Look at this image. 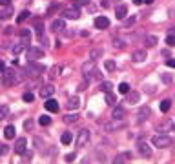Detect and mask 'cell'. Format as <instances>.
I'll use <instances>...</instances> for the list:
<instances>
[{
    "instance_id": "6da1fadb",
    "label": "cell",
    "mask_w": 175,
    "mask_h": 164,
    "mask_svg": "<svg viewBox=\"0 0 175 164\" xmlns=\"http://www.w3.org/2000/svg\"><path fill=\"white\" fill-rule=\"evenodd\" d=\"M151 142H153V146L155 148H168V146H172V137L164 135V133H159V135H153L151 137Z\"/></svg>"
},
{
    "instance_id": "7a4b0ae2",
    "label": "cell",
    "mask_w": 175,
    "mask_h": 164,
    "mask_svg": "<svg viewBox=\"0 0 175 164\" xmlns=\"http://www.w3.org/2000/svg\"><path fill=\"white\" fill-rule=\"evenodd\" d=\"M16 80V71L15 69H4L2 71V84L4 86H13Z\"/></svg>"
},
{
    "instance_id": "3957f363",
    "label": "cell",
    "mask_w": 175,
    "mask_h": 164,
    "mask_svg": "<svg viewBox=\"0 0 175 164\" xmlns=\"http://www.w3.org/2000/svg\"><path fill=\"white\" fill-rule=\"evenodd\" d=\"M90 140V131L88 130H81V133L77 137V148H84Z\"/></svg>"
},
{
    "instance_id": "277c9868",
    "label": "cell",
    "mask_w": 175,
    "mask_h": 164,
    "mask_svg": "<svg viewBox=\"0 0 175 164\" xmlns=\"http://www.w3.org/2000/svg\"><path fill=\"white\" fill-rule=\"evenodd\" d=\"M27 57L31 58V60H39L44 57V51H42L40 48H29L27 49Z\"/></svg>"
},
{
    "instance_id": "5b68a950",
    "label": "cell",
    "mask_w": 175,
    "mask_h": 164,
    "mask_svg": "<svg viewBox=\"0 0 175 164\" xmlns=\"http://www.w3.org/2000/svg\"><path fill=\"white\" fill-rule=\"evenodd\" d=\"M137 150H139V153H140L142 157H151V148H150L146 142H139V144H137Z\"/></svg>"
},
{
    "instance_id": "8992f818",
    "label": "cell",
    "mask_w": 175,
    "mask_h": 164,
    "mask_svg": "<svg viewBox=\"0 0 175 164\" xmlns=\"http://www.w3.org/2000/svg\"><path fill=\"white\" fill-rule=\"evenodd\" d=\"M26 144H27L26 139H16V142H15V153L22 155V153L26 151Z\"/></svg>"
},
{
    "instance_id": "52a82bcc",
    "label": "cell",
    "mask_w": 175,
    "mask_h": 164,
    "mask_svg": "<svg viewBox=\"0 0 175 164\" xmlns=\"http://www.w3.org/2000/svg\"><path fill=\"white\" fill-rule=\"evenodd\" d=\"M108 26H109V20L106 16H97L95 18V27L97 29H106Z\"/></svg>"
},
{
    "instance_id": "ba28073f",
    "label": "cell",
    "mask_w": 175,
    "mask_h": 164,
    "mask_svg": "<svg viewBox=\"0 0 175 164\" xmlns=\"http://www.w3.org/2000/svg\"><path fill=\"white\" fill-rule=\"evenodd\" d=\"M53 91H55L53 84H48V86H44V88L40 89V97L42 98H49V97L53 95Z\"/></svg>"
},
{
    "instance_id": "9c48e42d",
    "label": "cell",
    "mask_w": 175,
    "mask_h": 164,
    "mask_svg": "<svg viewBox=\"0 0 175 164\" xmlns=\"http://www.w3.org/2000/svg\"><path fill=\"white\" fill-rule=\"evenodd\" d=\"M64 16H66V18H73V20H77V18L81 16V13H79L77 6H75V7H69V9H66V11H64Z\"/></svg>"
},
{
    "instance_id": "30bf717a",
    "label": "cell",
    "mask_w": 175,
    "mask_h": 164,
    "mask_svg": "<svg viewBox=\"0 0 175 164\" xmlns=\"http://www.w3.org/2000/svg\"><path fill=\"white\" fill-rule=\"evenodd\" d=\"M44 106H46V109H48V111H58V102H57L55 98H48Z\"/></svg>"
},
{
    "instance_id": "8fae6325",
    "label": "cell",
    "mask_w": 175,
    "mask_h": 164,
    "mask_svg": "<svg viewBox=\"0 0 175 164\" xmlns=\"http://www.w3.org/2000/svg\"><path fill=\"white\" fill-rule=\"evenodd\" d=\"M131 60L133 62H144L146 60V51H135L131 55Z\"/></svg>"
},
{
    "instance_id": "7c38bea8",
    "label": "cell",
    "mask_w": 175,
    "mask_h": 164,
    "mask_svg": "<svg viewBox=\"0 0 175 164\" xmlns=\"http://www.w3.org/2000/svg\"><path fill=\"white\" fill-rule=\"evenodd\" d=\"M144 46H146V48H155V46H157V37H153V35H146V39H144Z\"/></svg>"
},
{
    "instance_id": "4fadbf2b",
    "label": "cell",
    "mask_w": 175,
    "mask_h": 164,
    "mask_svg": "<svg viewBox=\"0 0 175 164\" xmlns=\"http://www.w3.org/2000/svg\"><path fill=\"white\" fill-rule=\"evenodd\" d=\"M126 13H128V7L122 4V6H119V7H117V11H115V16L121 20V18H124V16H126Z\"/></svg>"
},
{
    "instance_id": "5bb4252c",
    "label": "cell",
    "mask_w": 175,
    "mask_h": 164,
    "mask_svg": "<svg viewBox=\"0 0 175 164\" xmlns=\"http://www.w3.org/2000/svg\"><path fill=\"white\" fill-rule=\"evenodd\" d=\"M4 137H6L7 140L15 139V126H7V128L4 130Z\"/></svg>"
},
{
    "instance_id": "9a60e30c",
    "label": "cell",
    "mask_w": 175,
    "mask_h": 164,
    "mask_svg": "<svg viewBox=\"0 0 175 164\" xmlns=\"http://www.w3.org/2000/svg\"><path fill=\"white\" fill-rule=\"evenodd\" d=\"M60 140H62V144H64V146H67V144H71V142H73V135H71L69 131H64Z\"/></svg>"
},
{
    "instance_id": "2e32d148",
    "label": "cell",
    "mask_w": 175,
    "mask_h": 164,
    "mask_svg": "<svg viewBox=\"0 0 175 164\" xmlns=\"http://www.w3.org/2000/svg\"><path fill=\"white\" fill-rule=\"evenodd\" d=\"M159 108H161V111H162V113L170 111V108H172V100H170V98H164V100L161 102V106H159Z\"/></svg>"
},
{
    "instance_id": "e0dca14e",
    "label": "cell",
    "mask_w": 175,
    "mask_h": 164,
    "mask_svg": "<svg viewBox=\"0 0 175 164\" xmlns=\"http://www.w3.org/2000/svg\"><path fill=\"white\" fill-rule=\"evenodd\" d=\"M79 121V115L77 113H69V115H64V122L71 124V122H77Z\"/></svg>"
},
{
    "instance_id": "ac0fdd59",
    "label": "cell",
    "mask_w": 175,
    "mask_h": 164,
    "mask_svg": "<svg viewBox=\"0 0 175 164\" xmlns=\"http://www.w3.org/2000/svg\"><path fill=\"white\" fill-rule=\"evenodd\" d=\"M113 119H115V121H117V119L122 121V119H124V109L122 108H115L113 109Z\"/></svg>"
},
{
    "instance_id": "d6986e66",
    "label": "cell",
    "mask_w": 175,
    "mask_h": 164,
    "mask_svg": "<svg viewBox=\"0 0 175 164\" xmlns=\"http://www.w3.org/2000/svg\"><path fill=\"white\" fill-rule=\"evenodd\" d=\"M119 93H122V95H128V93H130V84H128V82L119 84Z\"/></svg>"
},
{
    "instance_id": "ffe728a7",
    "label": "cell",
    "mask_w": 175,
    "mask_h": 164,
    "mask_svg": "<svg viewBox=\"0 0 175 164\" xmlns=\"http://www.w3.org/2000/svg\"><path fill=\"white\" fill-rule=\"evenodd\" d=\"M64 26H66V24H64V20H55L53 26H51V29H53V31H62Z\"/></svg>"
},
{
    "instance_id": "44dd1931",
    "label": "cell",
    "mask_w": 175,
    "mask_h": 164,
    "mask_svg": "<svg viewBox=\"0 0 175 164\" xmlns=\"http://www.w3.org/2000/svg\"><path fill=\"white\" fill-rule=\"evenodd\" d=\"M29 68L33 69V73H35V75H39V73H42V71H44V68H42V66H39V64H33V62H29Z\"/></svg>"
},
{
    "instance_id": "7402d4cb",
    "label": "cell",
    "mask_w": 175,
    "mask_h": 164,
    "mask_svg": "<svg viewBox=\"0 0 175 164\" xmlns=\"http://www.w3.org/2000/svg\"><path fill=\"white\" fill-rule=\"evenodd\" d=\"M39 122H40V126H49V124H51V117H48V115H42L40 119H39Z\"/></svg>"
},
{
    "instance_id": "603a6c76",
    "label": "cell",
    "mask_w": 175,
    "mask_h": 164,
    "mask_svg": "<svg viewBox=\"0 0 175 164\" xmlns=\"http://www.w3.org/2000/svg\"><path fill=\"white\" fill-rule=\"evenodd\" d=\"M111 88H113V84H111V82H108V80H104L102 84H100V89H102V91H106V93H108V91H111Z\"/></svg>"
},
{
    "instance_id": "cb8c5ba5",
    "label": "cell",
    "mask_w": 175,
    "mask_h": 164,
    "mask_svg": "<svg viewBox=\"0 0 175 164\" xmlns=\"http://www.w3.org/2000/svg\"><path fill=\"white\" fill-rule=\"evenodd\" d=\"M173 122H170V121H166V122H162V124H159V131H168V130H172V128H168V126H172Z\"/></svg>"
},
{
    "instance_id": "d4e9b609",
    "label": "cell",
    "mask_w": 175,
    "mask_h": 164,
    "mask_svg": "<svg viewBox=\"0 0 175 164\" xmlns=\"http://www.w3.org/2000/svg\"><path fill=\"white\" fill-rule=\"evenodd\" d=\"M104 68H106V69L109 71V73H111V71H115V68H117V64H115L113 60H106V64H104Z\"/></svg>"
},
{
    "instance_id": "484cf974",
    "label": "cell",
    "mask_w": 175,
    "mask_h": 164,
    "mask_svg": "<svg viewBox=\"0 0 175 164\" xmlns=\"http://www.w3.org/2000/svg\"><path fill=\"white\" fill-rule=\"evenodd\" d=\"M27 16H29V11H22V13L18 15V16H16V22H18V24H22V22L26 20Z\"/></svg>"
},
{
    "instance_id": "4316f807",
    "label": "cell",
    "mask_w": 175,
    "mask_h": 164,
    "mask_svg": "<svg viewBox=\"0 0 175 164\" xmlns=\"http://www.w3.org/2000/svg\"><path fill=\"white\" fill-rule=\"evenodd\" d=\"M148 115H150V108H142V109H140L139 119H140V121H144V119H148Z\"/></svg>"
},
{
    "instance_id": "83f0119b",
    "label": "cell",
    "mask_w": 175,
    "mask_h": 164,
    "mask_svg": "<svg viewBox=\"0 0 175 164\" xmlns=\"http://www.w3.org/2000/svg\"><path fill=\"white\" fill-rule=\"evenodd\" d=\"M166 44H168L170 48H172V46H175V35H173V33H170V35L166 37Z\"/></svg>"
},
{
    "instance_id": "f1b7e54d",
    "label": "cell",
    "mask_w": 175,
    "mask_h": 164,
    "mask_svg": "<svg viewBox=\"0 0 175 164\" xmlns=\"http://www.w3.org/2000/svg\"><path fill=\"white\" fill-rule=\"evenodd\" d=\"M128 102H130V104H137V102H139V93H131V95H130V98H128Z\"/></svg>"
},
{
    "instance_id": "f546056e",
    "label": "cell",
    "mask_w": 175,
    "mask_h": 164,
    "mask_svg": "<svg viewBox=\"0 0 175 164\" xmlns=\"http://www.w3.org/2000/svg\"><path fill=\"white\" fill-rule=\"evenodd\" d=\"M67 106H69V108H79V98H77V97H73V98L67 102Z\"/></svg>"
},
{
    "instance_id": "4dcf8cb0",
    "label": "cell",
    "mask_w": 175,
    "mask_h": 164,
    "mask_svg": "<svg viewBox=\"0 0 175 164\" xmlns=\"http://www.w3.org/2000/svg\"><path fill=\"white\" fill-rule=\"evenodd\" d=\"M124 161H130V153H122L119 159H115V162H124Z\"/></svg>"
},
{
    "instance_id": "1f68e13d",
    "label": "cell",
    "mask_w": 175,
    "mask_h": 164,
    "mask_svg": "<svg viewBox=\"0 0 175 164\" xmlns=\"http://www.w3.org/2000/svg\"><path fill=\"white\" fill-rule=\"evenodd\" d=\"M106 102H108L109 106H113V104H115V102H117V100H115V97L111 95V93H109V91H108V95H106Z\"/></svg>"
},
{
    "instance_id": "d6a6232c",
    "label": "cell",
    "mask_w": 175,
    "mask_h": 164,
    "mask_svg": "<svg viewBox=\"0 0 175 164\" xmlns=\"http://www.w3.org/2000/svg\"><path fill=\"white\" fill-rule=\"evenodd\" d=\"M73 4L79 7V6H88L90 4V0H73Z\"/></svg>"
},
{
    "instance_id": "836d02e7",
    "label": "cell",
    "mask_w": 175,
    "mask_h": 164,
    "mask_svg": "<svg viewBox=\"0 0 175 164\" xmlns=\"http://www.w3.org/2000/svg\"><path fill=\"white\" fill-rule=\"evenodd\" d=\"M22 98H24V102H33V100H35V97L31 95V93H24Z\"/></svg>"
},
{
    "instance_id": "e575fe53",
    "label": "cell",
    "mask_w": 175,
    "mask_h": 164,
    "mask_svg": "<svg viewBox=\"0 0 175 164\" xmlns=\"http://www.w3.org/2000/svg\"><path fill=\"white\" fill-rule=\"evenodd\" d=\"M161 80L164 82V84H170V82H172V77H170V75H161Z\"/></svg>"
},
{
    "instance_id": "d590c367",
    "label": "cell",
    "mask_w": 175,
    "mask_h": 164,
    "mask_svg": "<svg viewBox=\"0 0 175 164\" xmlns=\"http://www.w3.org/2000/svg\"><path fill=\"white\" fill-rule=\"evenodd\" d=\"M6 113H7V108H6V106H2V108H0V121L6 117Z\"/></svg>"
},
{
    "instance_id": "8d00e7d4",
    "label": "cell",
    "mask_w": 175,
    "mask_h": 164,
    "mask_svg": "<svg viewBox=\"0 0 175 164\" xmlns=\"http://www.w3.org/2000/svg\"><path fill=\"white\" fill-rule=\"evenodd\" d=\"M71 161H75V153H67L66 155V162H71Z\"/></svg>"
},
{
    "instance_id": "74e56055",
    "label": "cell",
    "mask_w": 175,
    "mask_h": 164,
    "mask_svg": "<svg viewBox=\"0 0 175 164\" xmlns=\"http://www.w3.org/2000/svg\"><path fill=\"white\" fill-rule=\"evenodd\" d=\"M133 24H135V18H133V16L126 20V27H131V26H133Z\"/></svg>"
},
{
    "instance_id": "f35d334b",
    "label": "cell",
    "mask_w": 175,
    "mask_h": 164,
    "mask_svg": "<svg viewBox=\"0 0 175 164\" xmlns=\"http://www.w3.org/2000/svg\"><path fill=\"white\" fill-rule=\"evenodd\" d=\"M113 46H115V48H119V49H121V48H124V42H121V40H119V39H117V40L113 42Z\"/></svg>"
},
{
    "instance_id": "ab89813d",
    "label": "cell",
    "mask_w": 175,
    "mask_h": 164,
    "mask_svg": "<svg viewBox=\"0 0 175 164\" xmlns=\"http://www.w3.org/2000/svg\"><path fill=\"white\" fill-rule=\"evenodd\" d=\"M166 66H168V68H175V58H170V60L166 62Z\"/></svg>"
},
{
    "instance_id": "60d3db41",
    "label": "cell",
    "mask_w": 175,
    "mask_h": 164,
    "mask_svg": "<svg viewBox=\"0 0 175 164\" xmlns=\"http://www.w3.org/2000/svg\"><path fill=\"white\" fill-rule=\"evenodd\" d=\"M6 151H7V146L6 144H0V155H4Z\"/></svg>"
},
{
    "instance_id": "b9f144b4",
    "label": "cell",
    "mask_w": 175,
    "mask_h": 164,
    "mask_svg": "<svg viewBox=\"0 0 175 164\" xmlns=\"http://www.w3.org/2000/svg\"><path fill=\"white\" fill-rule=\"evenodd\" d=\"M37 33L42 35V24H40V22H37Z\"/></svg>"
},
{
    "instance_id": "7bdbcfd3",
    "label": "cell",
    "mask_w": 175,
    "mask_h": 164,
    "mask_svg": "<svg viewBox=\"0 0 175 164\" xmlns=\"http://www.w3.org/2000/svg\"><path fill=\"white\" fill-rule=\"evenodd\" d=\"M11 4V0H0V6H9Z\"/></svg>"
},
{
    "instance_id": "ee69618b",
    "label": "cell",
    "mask_w": 175,
    "mask_h": 164,
    "mask_svg": "<svg viewBox=\"0 0 175 164\" xmlns=\"http://www.w3.org/2000/svg\"><path fill=\"white\" fill-rule=\"evenodd\" d=\"M4 69H6V64H4V60H0V73H2Z\"/></svg>"
},
{
    "instance_id": "f6af8a7d",
    "label": "cell",
    "mask_w": 175,
    "mask_h": 164,
    "mask_svg": "<svg viewBox=\"0 0 175 164\" xmlns=\"http://www.w3.org/2000/svg\"><path fill=\"white\" fill-rule=\"evenodd\" d=\"M142 2H144V0H133V4H135V6H140Z\"/></svg>"
},
{
    "instance_id": "bcb514c9",
    "label": "cell",
    "mask_w": 175,
    "mask_h": 164,
    "mask_svg": "<svg viewBox=\"0 0 175 164\" xmlns=\"http://www.w3.org/2000/svg\"><path fill=\"white\" fill-rule=\"evenodd\" d=\"M144 2H146V4H151V2H153V0H144Z\"/></svg>"
},
{
    "instance_id": "7dc6e473",
    "label": "cell",
    "mask_w": 175,
    "mask_h": 164,
    "mask_svg": "<svg viewBox=\"0 0 175 164\" xmlns=\"http://www.w3.org/2000/svg\"><path fill=\"white\" fill-rule=\"evenodd\" d=\"M172 130H173V131H175V122H173V124H172Z\"/></svg>"
}]
</instances>
